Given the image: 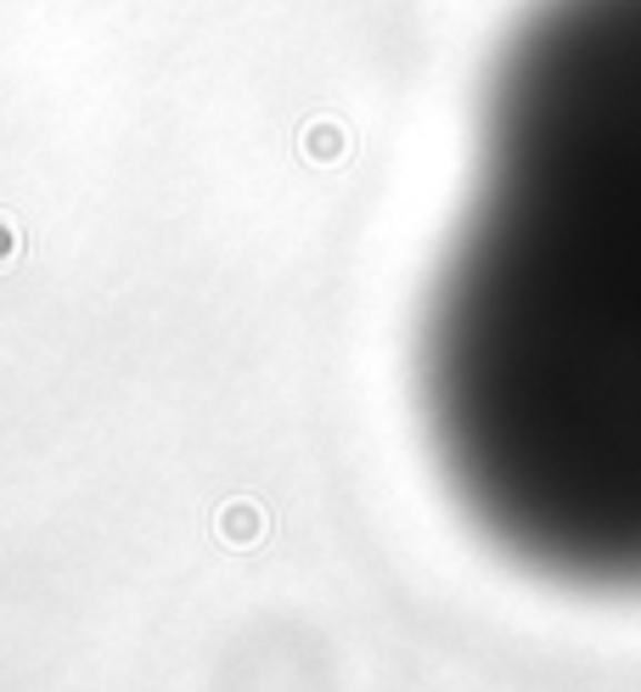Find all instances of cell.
<instances>
[{
	"label": "cell",
	"mask_w": 641,
	"mask_h": 692,
	"mask_svg": "<svg viewBox=\"0 0 641 692\" xmlns=\"http://www.w3.org/2000/svg\"><path fill=\"white\" fill-rule=\"evenodd\" d=\"M422 417L473 524L641 591V0H534L422 315Z\"/></svg>",
	"instance_id": "obj_1"
}]
</instances>
